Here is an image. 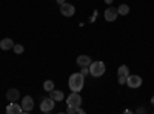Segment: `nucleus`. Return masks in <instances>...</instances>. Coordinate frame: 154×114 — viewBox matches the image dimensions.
Masks as SVG:
<instances>
[{
	"mask_svg": "<svg viewBox=\"0 0 154 114\" xmlns=\"http://www.w3.org/2000/svg\"><path fill=\"white\" fill-rule=\"evenodd\" d=\"M117 12L120 16H126V14H130V6H128L126 3H123V5H120L119 8H117Z\"/></svg>",
	"mask_w": 154,
	"mask_h": 114,
	"instance_id": "obj_15",
	"label": "nucleus"
},
{
	"mask_svg": "<svg viewBox=\"0 0 154 114\" xmlns=\"http://www.w3.org/2000/svg\"><path fill=\"white\" fill-rule=\"evenodd\" d=\"M60 12H62V16H65V17H72L75 14V8H74V5L65 2L63 5H60Z\"/></svg>",
	"mask_w": 154,
	"mask_h": 114,
	"instance_id": "obj_6",
	"label": "nucleus"
},
{
	"mask_svg": "<svg viewBox=\"0 0 154 114\" xmlns=\"http://www.w3.org/2000/svg\"><path fill=\"white\" fill-rule=\"evenodd\" d=\"M66 105L68 106H80L82 105V97L79 93H71L66 97Z\"/></svg>",
	"mask_w": 154,
	"mask_h": 114,
	"instance_id": "obj_3",
	"label": "nucleus"
},
{
	"mask_svg": "<svg viewBox=\"0 0 154 114\" xmlns=\"http://www.w3.org/2000/svg\"><path fill=\"white\" fill-rule=\"evenodd\" d=\"M6 99L9 100V102H17V100L20 99V91L16 90V88H11V90L6 91Z\"/></svg>",
	"mask_w": 154,
	"mask_h": 114,
	"instance_id": "obj_10",
	"label": "nucleus"
},
{
	"mask_svg": "<svg viewBox=\"0 0 154 114\" xmlns=\"http://www.w3.org/2000/svg\"><path fill=\"white\" fill-rule=\"evenodd\" d=\"M126 85L130 86V88H140L142 86V77H140V75H128L126 77Z\"/></svg>",
	"mask_w": 154,
	"mask_h": 114,
	"instance_id": "obj_5",
	"label": "nucleus"
},
{
	"mask_svg": "<svg viewBox=\"0 0 154 114\" xmlns=\"http://www.w3.org/2000/svg\"><path fill=\"white\" fill-rule=\"evenodd\" d=\"M105 3H106V5H111V3H112V0H105Z\"/></svg>",
	"mask_w": 154,
	"mask_h": 114,
	"instance_id": "obj_20",
	"label": "nucleus"
},
{
	"mask_svg": "<svg viewBox=\"0 0 154 114\" xmlns=\"http://www.w3.org/2000/svg\"><path fill=\"white\" fill-rule=\"evenodd\" d=\"M43 90H45L46 93L53 91V90H54V82H53V80H45V82H43Z\"/></svg>",
	"mask_w": 154,
	"mask_h": 114,
	"instance_id": "obj_16",
	"label": "nucleus"
},
{
	"mask_svg": "<svg viewBox=\"0 0 154 114\" xmlns=\"http://www.w3.org/2000/svg\"><path fill=\"white\" fill-rule=\"evenodd\" d=\"M119 83H120V85L126 83V77H119Z\"/></svg>",
	"mask_w": 154,
	"mask_h": 114,
	"instance_id": "obj_18",
	"label": "nucleus"
},
{
	"mask_svg": "<svg viewBox=\"0 0 154 114\" xmlns=\"http://www.w3.org/2000/svg\"><path fill=\"white\" fill-rule=\"evenodd\" d=\"M85 85V75L82 72H74L69 75V79H68V86H69V90L72 93H79L82 91V88Z\"/></svg>",
	"mask_w": 154,
	"mask_h": 114,
	"instance_id": "obj_1",
	"label": "nucleus"
},
{
	"mask_svg": "<svg viewBox=\"0 0 154 114\" xmlns=\"http://www.w3.org/2000/svg\"><path fill=\"white\" fill-rule=\"evenodd\" d=\"M117 75L119 77H128V75H130V68L126 65H120L119 69H117Z\"/></svg>",
	"mask_w": 154,
	"mask_h": 114,
	"instance_id": "obj_14",
	"label": "nucleus"
},
{
	"mask_svg": "<svg viewBox=\"0 0 154 114\" xmlns=\"http://www.w3.org/2000/svg\"><path fill=\"white\" fill-rule=\"evenodd\" d=\"M22 109H23V112H31L32 111V108H34V99L31 97V96H25L23 99H22Z\"/></svg>",
	"mask_w": 154,
	"mask_h": 114,
	"instance_id": "obj_4",
	"label": "nucleus"
},
{
	"mask_svg": "<svg viewBox=\"0 0 154 114\" xmlns=\"http://www.w3.org/2000/svg\"><path fill=\"white\" fill-rule=\"evenodd\" d=\"M49 97L53 99L54 102H62V100L65 99V94L60 90H53V91H49Z\"/></svg>",
	"mask_w": 154,
	"mask_h": 114,
	"instance_id": "obj_12",
	"label": "nucleus"
},
{
	"mask_svg": "<svg viewBox=\"0 0 154 114\" xmlns=\"http://www.w3.org/2000/svg\"><path fill=\"white\" fill-rule=\"evenodd\" d=\"M54 100L51 99V97H46V99H43L42 100V103H40V111L42 112H51L54 109Z\"/></svg>",
	"mask_w": 154,
	"mask_h": 114,
	"instance_id": "obj_7",
	"label": "nucleus"
},
{
	"mask_svg": "<svg viewBox=\"0 0 154 114\" xmlns=\"http://www.w3.org/2000/svg\"><path fill=\"white\" fill-rule=\"evenodd\" d=\"M57 3L59 5H63V3H65V0H57Z\"/></svg>",
	"mask_w": 154,
	"mask_h": 114,
	"instance_id": "obj_19",
	"label": "nucleus"
},
{
	"mask_svg": "<svg viewBox=\"0 0 154 114\" xmlns=\"http://www.w3.org/2000/svg\"><path fill=\"white\" fill-rule=\"evenodd\" d=\"M6 112L8 114H20V112H23V109H22V105H19L17 102H11L6 106Z\"/></svg>",
	"mask_w": 154,
	"mask_h": 114,
	"instance_id": "obj_9",
	"label": "nucleus"
},
{
	"mask_svg": "<svg viewBox=\"0 0 154 114\" xmlns=\"http://www.w3.org/2000/svg\"><path fill=\"white\" fill-rule=\"evenodd\" d=\"M88 68H89V74H91L93 77H102L106 71V66H105L103 62H91V65Z\"/></svg>",
	"mask_w": 154,
	"mask_h": 114,
	"instance_id": "obj_2",
	"label": "nucleus"
},
{
	"mask_svg": "<svg viewBox=\"0 0 154 114\" xmlns=\"http://www.w3.org/2000/svg\"><path fill=\"white\" fill-rule=\"evenodd\" d=\"M12 46H14V42H12V39H9V37H5V39L0 40V48H2L3 51L12 49Z\"/></svg>",
	"mask_w": 154,
	"mask_h": 114,
	"instance_id": "obj_13",
	"label": "nucleus"
},
{
	"mask_svg": "<svg viewBox=\"0 0 154 114\" xmlns=\"http://www.w3.org/2000/svg\"><path fill=\"white\" fill-rule=\"evenodd\" d=\"M117 16H119L117 9L112 8V6L106 8V9H105V12H103V17H105V20H106V22H114L116 19H117Z\"/></svg>",
	"mask_w": 154,
	"mask_h": 114,
	"instance_id": "obj_8",
	"label": "nucleus"
},
{
	"mask_svg": "<svg viewBox=\"0 0 154 114\" xmlns=\"http://www.w3.org/2000/svg\"><path fill=\"white\" fill-rule=\"evenodd\" d=\"M12 51H14L16 54H23V51H25V48H23V45H14L12 46Z\"/></svg>",
	"mask_w": 154,
	"mask_h": 114,
	"instance_id": "obj_17",
	"label": "nucleus"
},
{
	"mask_svg": "<svg viewBox=\"0 0 154 114\" xmlns=\"http://www.w3.org/2000/svg\"><path fill=\"white\" fill-rule=\"evenodd\" d=\"M151 103H152V105H154V96H152V97H151Z\"/></svg>",
	"mask_w": 154,
	"mask_h": 114,
	"instance_id": "obj_21",
	"label": "nucleus"
},
{
	"mask_svg": "<svg viewBox=\"0 0 154 114\" xmlns=\"http://www.w3.org/2000/svg\"><path fill=\"white\" fill-rule=\"evenodd\" d=\"M75 62H77V65H79L80 68H82V66H89V65H91V59H89V56H86V54L79 56V57L75 59Z\"/></svg>",
	"mask_w": 154,
	"mask_h": 114,
	"instance_id": "obj_11",
	"label": "nucleus"
}]
</instances>
